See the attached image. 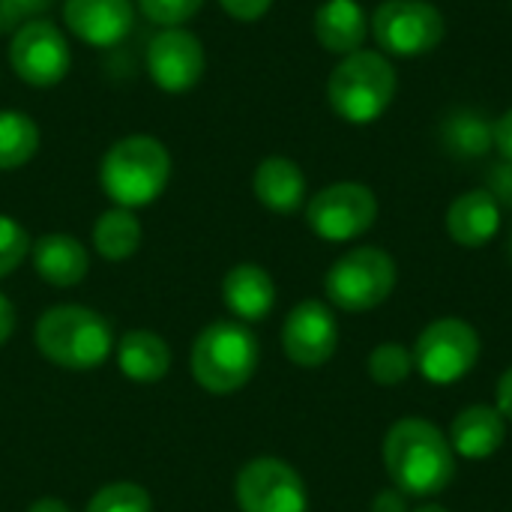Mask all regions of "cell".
<instances>
[{
  "mask_svg": "<svg viewBox=\"0 0 512 512\" xmlns=\"http://www.w3.org/2000/svg\"><path fill=\"white\" fill-rule=\"evenodd\" d=\"M258 360V336L243 321H213L198 333L189 354V369L201 390L231 396L252 381Z\"/></svg>",
  "mask_w": 512,
  "mask_h": 512,
  "instance_id": "obj_4",
  "label": "cell"
},
{
  "mask_svg": "<svg viewBox=\"0 0 512 512\" xmlns=\"http://www.w3.org/2000/svg\"><path fill=\"white\" fill-rule=\"evenodd\" d=\"M372 512H411L408 510V495L399 492V489H384V492L375 495Z\"/></svg>",
  "mask_w": 512,
  "mask_h": 512,
  "instance_id": "obj_32",
  "label": "cell"
},
{
  "mask_svg": "<svg viewBox=\"0 0 512 512\" xmlns=\"http://www.w3.org/2000/svg\"><path fill=\"white\" fill-rule=\"evenodd\" d=\"M171 153L147 132L117 138L99 165V183L114 207L138 210L153 204L171 183Z\"/></svg>",
  "mask_w": 512,
  "mask_h": 512,
  "instance_id": "obj_2",
  "label": "cell"
},
{
  "mask_svg": "<svg viewBox=\"0 0 512 512\" xmlns=\"http://www.w3.org/2000/svg\"><path fill=\"white\" fill-rule=\"evenodd\" d=\"M375 42L396 57H420L441 45L447 21L429 0H384L372 15Z\"/></svg>",
  "mask_w": 512,
  "mask_h": 512,
  "instance_id": "obj_8",
  "label": "cell"
},
{
  "mask_svg": "<svg viewBox=\"0 0 512 512\" xmlns=\"http://www.w3.org/2000/svg\"><path fill=\"white\" fill-rule=\"evenodd\" d=\"M486 192L498 201V207L512 210V159H501L486 174Z\"/></svg>",
  "mask_w": 512,
  "mask_h": 512,
  "instance_id": "obj_30",
  "label": "cell"
},
{
  "mask_svg": "<svg viewBox=\"0 0 512 512\" xmlns=\"http://www.w3.org/2000/svg\"><path fill=\"white\" fill-rule=\"evenodd\" d=\"M33 270L54 288H75L90 270V255L72 234H42L33 246Z\"/></svg>",
  "mask_w": 512,
  "mask_h": 512,
  "instance_id": "obj_18",
  "label": "cell"
},
{
  "mask_svg": "<svg viewBox=\"0 0 512 512\" xmlns=\"http://www.w3.org/2000/svg\"><path fill=\"white\" fill-rule=\"evenodd\" d=\"M495 147L504 159H512V108L495 120Z\"/></svg>",
  "mask_w": 512,
  "mask_h": 512,
  "instance_id": "obj_33",
  "label": "cell"
},
{
  "mask_svg": "<svg viewBox=\"0 0 512 512\" xmlns=\"http://www.w3.org/2000/svg\"><path fill=\"white\" fill-rule=\"evenodd\" d=\"M144 228L135 210L111 207L93 222V249L105 261H126L141 249Z\"/></svg>",
  "mask_w": 512,
  "mask_h": 512,
  "instance_id": "obj_23",
  "label": "cell"
},
{
  "mask_svg": "<svg viewBox=\"0 0 512 512\" xmlns=\"http://www.w3.org/2000/svg\"><path fill=\"white\" fill-rule=\"evenodd\" d=\"M369 378L381 387H396L402 381H408V375L414 372V357L405 345L399 342H381L369 360H366Z\"/></svg>",
  "mask_w": 512,
  "mask_h": 512,
  "instance_id": "obj_25",
  "label": "cell"
},
{
  "mask_svg": "<svg viewBox=\"0 0 512 512\" xmlns=\"http://www.w3.org/2000/svg\"><path fill=\"white\" fill-rule=\"evenodd\" d=\"M222 300L234 321L258 324L276 306V282L258 264H237L222 279Z\"/></svg>",
  "mask_w": 512,
  "mask_h": 512,
  "instance_id": "obj_15",
  "label": "cell"
},
{
  "mask_svg": "<svg viewBox=\"0 0 512 512\" xmlns=\"http://www.w3.org/2000/svg\"><path fill=\"white\" fill-rule=\"evenodd\" d=\"M369 36L366 9L357 0H324L315 12V39L330 54H354Z\"/></svg>",
  "mask_w": 512,
  "mask_h": 512,
  "instance_id": "obj_19",
  "label": "cell"
},
{
  "mask_svg": "<svg viewBox=\"0 0 512 512\" xmlns=\"http://www.w3.org/2000/svg\"><path fill=\"white\" fill-rule=\"evenodd\" d=\"M27 512H72L63 501H57V498H39V501H33Z\"/></svg>",
  "mask_w": 512,
  "mask_h": 512,
  "instance_id": "obj_36",
  "label": "cell"
},
{
  "mask_svg": "<svg viewBox=\"0 0 512 512\" xmlns=\"http://www.w3.org/2000/svg\"><path fill=\"white\" fill-rule=\"evenodd\" d=\"M399 78L393 63L378 51H354L339 60L327 78L330 108L354 126L375 123L393 105Z\"/></svg>",
  "mask_w": 512,
  "mask_h": 512,
  "instance_id": "obj_5",
  "label": "cell"
},
{
  "mask_svg": "<svg viewBox=\"0 0 512 512\" xmlns=\"http://www.w3.org/2000/svg\"><path fill=\"white\" fill-rule=\"evenodd\" d=\"M507 441V420L492 405L465 408L450 426V447L456 456L480 462L495 456Z\"/></svg>",
  "mask_w": 512,
  "mask_h": 512,
  "instance_id": "obj_17",
  "label": "cell"
},
{
  "mask_svg": "<svg viewBox=\"0 0 512 512\" xmlns=\"http://www.w3.org/2000/svg\"><path fill=\"white\" fill-rule=\"evenodd\" d=\"M411 357L429 384H456L477 366L480 336L462 318H438L417 336Z\"/></svg>",
  "mask_w": 512,
  "mask_h": 512,
  "instance_id": "obj_7",
  "label": "cell"
},
{
  "mask_svg": "<svg viewBox=\"0 0 512 512\" xmlns=\"http://www.w3.org/2000/svg\"><path fill=\"white\" fill-rule=\"evenodd\" d=\"M441 147L456 159H480L495 147V123L477 108L450 111L441 126Z\"/></svg>",
  "mask_w": 512,
  "mask_h": 512,
  "instance_id": "obj_22",
  "label": "cell"
},
{
  "mask_svg": "<svg viewBox=\"0 0 512 512\" xmlns=\"http://www.w3.org/2000/svg\"><path fill=\"white\" fill-rule=\"evenodd\" d=\"M147 75L150 81L171 96L189 93L204 69H207V54L201 39L186 30V27H165L159 30L150 45H147Z\"/></svg>",
  "mask_w": 512,
  "mask_h": 512,
  "instance_id": "obj_12",
  "label": "cell"
},
{
  "mask_svg": "<svg viewBox=\"0 0 512 512\" xmlns=\"http://www.w3.org/2000/svg\"><path fill=\"white\" fill-rule=\"evenodd\" d=\"M510 261H512V237H510Z\"/></svg>",
  "mask_w": 512,
  "mask_h": 512,
  "instance_id": "obj_38",
  "label": "cell"
},
{
  "mask_svg": "<svg viewBox=\"0 0 512 512\" xmlns=\"http://www.w3.org/2000/svg\"><path fill=\"white\" fill-rule=\"evenodd\" d=\"M396 288V261L378 246L345 252L324 276L327 300L345 312L378 309Z\"/></svg>",
  "mask_w": 512,
  "mask_h": 512,
  "instance_id": "obj_6",
  "label": "cell"
},
{
  "mask_svg": "<svg viewBox=\"0 0 512 512\" xmlns=\"http://www.w3.org/2000/svg\"><path fill=\"white\" fill-rule=\"evenodd\" d=\"M378 219V198L363 183H333L306 204L309 228L327 243H348L363 237Z\"/></svg>",
  "mask_w": 512,
  "mask_h": 512,
  "instance_id": "obj_10",
  "label": "cell"
},
{
  "mask_svg": "<svg viewBox=\"0 0 512 512\" xmlns=\"http://www.w3.org/2000/svg\"><path fill=\"white\" fill-rule=\"evenodd\" d=\"M252 192L270 213L291 216L306 204V174L288 156H267L252 174Z\"/></svg>",
  "mask_w": 512,
  "mask_h": 512,
  "instance_id": "obj_16",
  "label": "cell"
},
{
  "mask_svg": "<svg viewBox=\"0 0 512 512\" xmlns=\"http://www.w3.org/2000/svg\"><path fill=\"white\" fill-rule=\"evenodd\" d=\"M414 512H450V510H444V507H435V504H429V507H420V510H414Z\"/></svg>",
  "mask_w": 512,
  "mask_h": 512,
  "instance_id": "obj_37",
  "label": "cell"
},
{
  "mask_svg": "<svg viewBox=\"0 0 512 512\" xmlns=\"http://www.w3.org/2000/svg\"><path fill=\"white\" fill-rule=\"evenodd\" d=\"M234 498L240 512H309L303 477L273 456L252 459L240 468Z\"/></svg>",
  "mask_w": 512,
  "mask_h": 512,
  "instance_id": "obj_11",
  "label": "cell"
},
{
  "mask_svg": "<svg viewBox=\"0 0 512 512\" xmlns=\"http://www.w3.org/2000/svg\"><path fill=\"white\" fill-rule=\"evenodd\" d=\"M9 66L30 87L60 84L72 69V48L66 33L48 18L21 24L9 42Z\"/></svg>",
  "mask_w": 512,
  "mask_h": 512,
  "instance_id": "obj_9",
  "label": "cell"
},
{
  "mask_svg": "<svg viewBox=\"0 0 512 512\" xmlns=\"http://www.w3.org/2000/svg\"><path fill=\"white\" fill-rule=\"evenodd\" d=\"M447 231L465 249L486 246L501 231V207L486 189L459 195L447 210Z\"/></svg>",
  "mask_w": 512,
  "mask_h": 512,
  "instance_id": "obj_20",
  "label": "cell"
},
{
  "mask_svg": "<svg viewBox=\"0 0 512 512\" xmlns=\"http://www.w3.org/2000/svg\"><path fill=\"white\" fill-rule=\"evenodd\" d=\"M495 408L504 414V420L512 423V366L501 375V381H498V405Z\"/></svg>",
  "mask_w": 512,
  "mask_h": 512,
  "instance_id": "obj_34",
  "label": "cell"
},
{
  "mask_svg": "<svg viewBox=\"0 0 512 512\" xmlns=\"http://www.w3.org/2000/svg\"><path fill=\"white\" fill-rule=\"evenodd\" d=\"M66 30L90 48L120 45L135 24L132 0H63Z\"/></svg>",
  "mask_w": 512,
  "mask_h": 512,
  "instance_id": "obj_14",
  "label": "cell"
},
{
  "mask_svg": "<svg viewBox=\"0 0 512 512\" xmlns=\"http://www.w3.org/2000/svg\"><path fill=\"white\" fill-rule=\"evenodd\" d=\"M39 354L66 372L99 369L114 351L111 324L87 306H51L39 315L33 330Z\"/></svg>",
  "mask_w": 512,
  "mask_h": 512,
  "instance_id": "obj_3",
  "label": "cell"
},
{
  "mask_svg": "<svg viewBox=\"0 0 512 512\" xmlns=\"http://www.w3.org/2000/svg\"><path fill=\"white\" fill-rule=\"evenodd\" d=\"M27 255H30V234H27V228L18 219L0 213V279L12 276L24 264Z\"/></svg>",
  "mask_w": 512,
  "mask_h": 512,
  "instance_id": "obj_27",
  "label": "cell"
},
{
  "mask_svg": "<svg viewBox=\"0 0 512 512\" xmlns=\"http://www.w3.org/2000/svg\"><path fill=\"white\" fill-rule=\"evenodd\" d=\"M384 465L393 489L408 498H435L456 477L450 438L423 417H405L384 438Z\"/></svg>",
  "mask_w": 512,
  "mask_h": 512,
  "instance_id": "obj_1",
  "label": "cell"
},
{
  "mask_svg": "<svg viewBox=\"0 0 512 512\" xmlns=\"http://www.w3.org/2000/svg\"><path fill=\"white\" fill-rule=\"evenodd\" d=\"M135 3H138L141 15L162 30L165 27H183L204 6V0H135Z\"/></svg>",
  "mask_w": 512,
  "mask_h": 512,
  "instance_id": "obj_28",
  "label": "cell"
},
{
  "mask_svg": "<svg viewBox=\"0 0 512 512\" xmlns=\"http://www.w3.org/2000/svg\"><path fill=\"white\" fill-rule=\"evenodd\" d=\"M84 512H153V501L138 483H108L87 501Z\"/></svg>",
  "mask_w": 512,
  "mask_h": 512,
  "instance_id": "obj_26",
  "label": "cell"
},
{
  "mask_svg": "<svg viewBox=\"0 0 512 512\" xmlns=\"http://www.w3.org/2000/svg\"><path fill=\"white\" fill-rule=\"evenodd\" d=\"M39 126L30 114L0 108V171L24 168L39 150Z\"/></svg>",
  "mask_w": 512,
  "mask_h": 512,
  "instance_id": "obj_24",
  "label": "cell"
},
{
  "mask_svg": "<svg viewBox=\"0 0 512 512\" xmlns=\"http://www.w3.org/2000/svg\"><path fill=\"white\" fill-rule=\"evenodd\" d=\"M51 0H0V33H15L21 24L42 18Z\"/></svg>",
  "mask_w": 512,
  "mask_h": 512,
  "instance_id": "obj_29",
  "label": "cell"
},
{
  "mask_svg": "<svg viewBox=\"0 0 512 512\" xmlns=\"http://www.w3.org/2000/svg\"><path fill=\"white\" fill-rule=\"evenodd\" d=\"M219 6L234 18V21H243V24H252L258 18H264L273 6V0H219Z\"/></svg>",
  "mask_w": 512,
  "mask_h": 512,
  "instance_id": "obj_31",
  "label": "cell"
},
{
  "mask_svg": "<svg viewBox=\"0 0 512 512\" xmlns=\"http://www.w3.org/2000/svg\"><path fill=\"white\" fill-rule=\"evenodd\" d=\"M12 330H15V306L9 303L6 294H0V345L9 342Z\"/></svg>",
  "mask_w": 512,
  "mask_h": 512,
  "instance_id": "obj_35",
  "label": "cell"
},
{
  "mask_svg": "<svg viewBox=\"0 0 512 512\" xmlns=\"http://www.w3.org/2000/svg\"><path fill=\"white\" fill-rule=\"evenodd\" d=\"M114 348H117V366L129 381L156 384L171 369V348L153 330H129L120 336Z\"/></svg>",
  "mask_w": 512,
  "mask_h": 512,
  "instance_id": "obj_21",
  "label": "cell"
},
{
  "mask_svg": "<svg viewBox=\"0 0 512 512\" xmlns=\"http://www.w3.org/2000/svg\"><path fill=\"white\" fill-rule=\"evenodd\" d=\"M339 348V324L327 303L303 300L282 324V351L300 369L324 366Z\"/></svg>",
  "mask_w": 512,
  "mask_h": 512,
  "instance_id": "obj_13",
  "label": "cell"
}]
</instances>
